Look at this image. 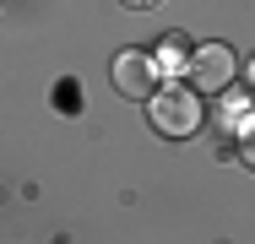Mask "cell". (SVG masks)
<instances>
[{
  "instance_id": "6",
  "label": "cell",
  "mask_w": 255,
  "mask_h": 244,
  "mask_svg": "<svg viewBox=\"0 0 255 244\" xmlns=\"http://www.w3.org/2000/svg\"><path fill=\"white\" fill-rule=\"evenodd\" d=\"M245 82H250V93H255V60H250V65H245Z\"/></svg>"
},
{
  "instance_id": "7",
  "label": "cell",
  "mask_w": 255,
  "mask_h": 244,
  "mask_svg": "<svg viewBox=\"0 0 255 244\" xmlns=\"http://www.w3.org/2000/svg\"><path fill=\"white\" fill-rule=\"evenodd\" d=\"M125 5H136V11H141V5H152V0H125Z\"/></svg>"
},
{
  "instance_id": "1",
  "label": "cell",
  "mask_w": 255,
  "mask_h": 244,
  "mask_svg": "<svg viewBox=\"0 0 255 244\" xmlns=\"http://www.w3.org/2000/svg\"><path fill=\"white\" fill-rule=\"evenodd\" d=\"M147 114H152V130L163 136H196L201 130V93L196 87H157L147 98Z\"/></svg>"
},
{
  "instance_id": "5",
  "label": "cell",
  "mask_w": 255,
  "mask_h": 244,
  "mask_svg": "<svg viewBox=\"0 0 255 244\" xmlns=\"http://www.w3.org/2000/svg\"><path fill=\"white\" fill-rule=\"evenodd\" d=\"M157 65H163V71H179V65L190 71V54L179 49V38H168V44H163V54H157Z\"/></svg>"
},
{
  "instance_id": "2",
  "label": "cell",
  "mask_w": 255,
  "mask_h": 244,
  "mask_svg": "<svg viewBox=\"0 0 255 244\" xmlns=\"http://www.w3.org/2000/svg\"><path fill=\"white\" fill-rule=\"evenodd\" d=\"M234 71H239V60H234V49L228 44H201L190 54V87L196 93H223L228 82H234Z\"/></svg>"
},
{
  "instance_id": "4",
  "label": "cell",
  "mask_w": 255,
  "mask_h": 244,
  "mask_svg": "<svg viewBox=\"0 0 255 244\" xmlns=\"http://www.w3.org/2000/svg\"><path fill=\"white\" fill-rule=\"evenodd\" d=\"M234 136H239V157L255 168V114H245V120H239V130H234Z\"/></svg>"
},
{
  "instance_id": "3",
  "label": "cell",
  "mask_w": 255,
  "mask_h": 244,
  "mask_svg": "<svg viewBox=\"0 0 255 244\" xmlns=\"http://www.w3.org/2000/svg\"><path fill=\"white\" fill-rule=\"evenodd\" d=\"M157 76H163V65H157L152 54H136V49H130V54L114 60V87L125 98H136V103H147V98L157 93Z\"/></svg>"
}]
</instances>
